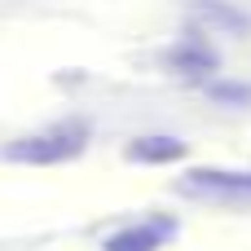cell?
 <instances>
[{
  "mask_svg": "<svg viewBox=\"0 0 251 251\" xmlns=\"http://www.w3.org/2000/svg\"><path fill=\"white\" fill-rule=\"evenodd\" d=\"M172 234V221H146V225H137V229H124V234H115L106 251H154L163 247V238Z\"/></svg>",
  "mask_w": 251,
  "mask_h": 251,
  "instance_id": "obj_2",
  "label": "cell"
},
{
  "mask_svg": "<svg viewBox=\"0 0 251 251\" xmlns=\"http://www.w3.org/2000/svg\"><path fill=\"white\" fill-rule=\"evenodd\" d=\"M128 159L137 163H172V159H185V141L176 137H141L128 146Z\"/></svg>",
  "mask_w": 251,
  "mask_h": 251,
  "instance_id": "obj_3",
  "label": "cell"
},
{
  "mask_svg": "<svg viewBox=\"0 0 251 251\" xmlns=\"http://www.w3.org/2000/svg\"><path fill=\"white\" fill-rule=\"evenodd\" d=\"M84 150V132L79 128H57V132H44V137H22L4 150V159L13 163H62V159H75Z\"/></svg>",
  "mask_w": 251,
  "mask_h": 251,
  "instance_id": "obj_1",
  "label": "cell"
}]
</instances>
